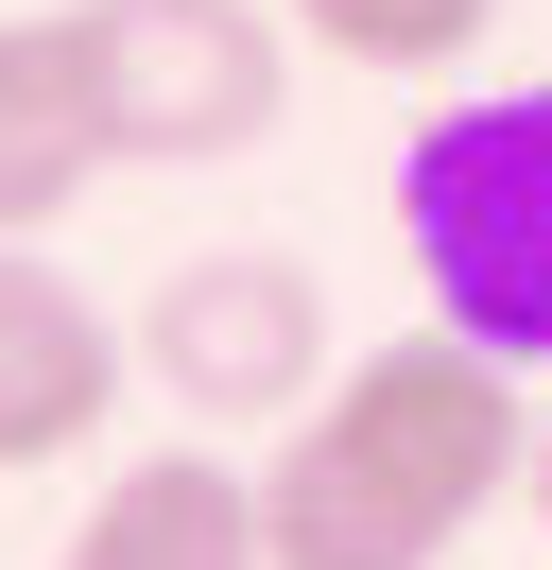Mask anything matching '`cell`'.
<instances>
[{"label":"cell","instance_id":"obj_1","mask_svg":"<svg viewBox=\"0 0 552 570\" xmlns=\"http://www.w3.org/2000/svg\"><path fill=\"white\" fill-rule=\"evenodd\" d=\"M535 466V397L466 328H397V346L328 363L310 415H276L259 450V570H448L483 501H518Z\"/></svg>","mask_w":552,"mask_h":570},{"label":"cell","instance_id":"obj_2","mask_svg":"<svg viewBox=\"0 0 552 570\" xmlns=\"http://www.w3.org/2000/svg\"><path fill=\"white\" fill-rule=\"evenodd\" d=\"M397 243L432 312L501 363H552V87H466L397 156Z\"/></svg>","mask_w":552,"mask_h":570},{"label":"cell","instance_id":"obj_3","mask_svg":"<svg viewBox=\"0 0 552 570\" xmlns=\"http://www.w3.org/2000/svg\"><path fill=\"white\" fill-rule=\"evenodd\" d=\"M103 87V139L190 174V156H259L276 139V87H294V36L259 0H69Z\"/></svg>","mask_w":552,"mask_h":570},{"label":"cell","instance_id":"obj_4","mask_svg":"<svg viewBox=\"0 0 552 570\" xmlns=\"http://www.w3.org/2000/svg\"><path fill=\"white\" fill-rule=\"evenodd\" d=\"M138 363L172 381V415H310L328 397V277L276 243H207L138 294Z\"/></svg>","mask_w":552,"mask_h":570},{"label":"cell","instance_id":"obj_5","mask_svg":"<svg viewBox=\"0 0 552 570\" xmlns=\"http://www.w3.org/2000/svg\"><path fill=\"white\" fill-rule=\"evenodd\" d=\"M121 363H138V328H103L87 277H52L34 243H0V484H34V466L87 450L121 415Z\"/></svg>","mask_w":552,"mask_h":570},{"label":"cell","instance_id":"obj_6","mask_svg":"<svg viewBox=\"0 0 552 570\" xmlns=\"http://www.w3.org/2000/svg\"><path fill=\"white\" fill-rule=\"evenodd\" d=\"M103 174H121V139H103L87 36L69 18H0V243H52Z\"/></svg>","mask_w":552,"mask_h":570},{"label":"cell","instance_id":"obj_7","mask_svg":"<svg viewBox=\"0 0 552 570\" xmlns=\"http://www.w3.org/2000/svg\"><path fill=\"white\" fill-rule=\"evenodd\" d=\"M52 570H259V466H225V450H138L121 484L69 519Z\"/></svg>","mask_w":552,"mask_h":570},{"label":"cell","instance_id":"obj_8","mask_svg":"<svg viewBox=\"0 0 552 570\" xmlns=\"http://www.w3.org/2000/svg\"><path fill=\"white\" fill-rule=\"evenodd\" d=\"M501 0H294V36L328 70H466Z\"/></svg>","mask_w":552,"mask_h":570},{"label":"cell","instance_id":"obj_9","mask_svg":"<svg viewBox=\"0 0 552 570\" xmlns=\"http://www.w3.org/2000/svg\"><path fill=\"white\" fill-rule=\"evenodd\" d=\"M518 501H535V535H552V397H535V466H518Z\"/></svg>","mask_w":552,"mask_h":570}]
</instances>
